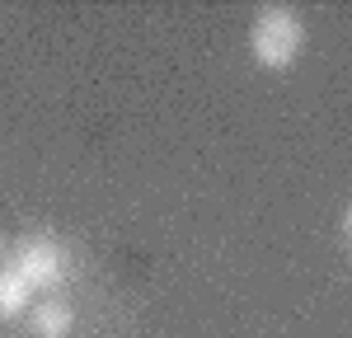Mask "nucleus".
I'll list each match as a JSON object with an SVG mask.
<instances>
[{
    "label": "nucleus",
    "instance_id": "1",
    "mask_svg": "<svg viewBox=\"0 0 352 338\" xmlns=\"http://www.w3.org/2000/svg\"><path fill=\"white\" fill-rule=\"evenodd\" d=\"M305 47V19L292 5H263L249 24V52L263 71H287Z\"/></svg>",
    "mask_w": 352,
    "mask_h": 338
},
{
    "label": "nucleus",
    "instance_id": "2",
    "mask_svg": "<svg viewBox=\"0 0 352 338\" xmlns=\"http://www.w3.org/2000/svg\"><path fill=\"white\" fill-rule=\"evenodd\" d=\"M5 268H14L28 286H56L66 278V254L52 235H24V240H14Z\"/></svg>",
    "mask_w": 352,
    "mask_h": 338
},
{
    "label": "nucleus",
    "instance_id": "3",
    "mask_svg": "<svg viewBox=\"0 0 352 338\" xmlns=\"http://www.w3.org/2000/svg\"><path fill=\"white\" fill-rule=\"evenodd\" d=\"M28 329L38 338H71L76 329V310L66 301H43V306H28Z\"/></svg>",
    "mask_w": 352,
    "mask_h": 338
},
{
    "label": "nucleus",
    "instance_id": "4",
    "mask_svg": "<svg viewBox=\"0 0 352 338\" xmlns=\"http://www.w3.org/2000/svg\"><path fill=\"white\" fill-rule=\"evenodd\" d=\"M28 296H33V286H28L14 268H0V315H5V319L24 315V310H28Z\"/></svg>",
    "mask_w": 352,
    "mask_h": 338
}]
</instances>
